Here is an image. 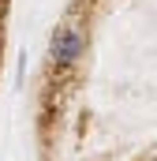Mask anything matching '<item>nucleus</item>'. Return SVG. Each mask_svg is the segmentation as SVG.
Masks as SVG:
<instances>
[{"instance_id": "f257e3e1", "label": "nucleus", "mask_w": 157, "mask_h": 161, "mask_svg": "<svg viewBox=\"0 0 157 161\" xmlns=\"http://www.w3.org/2000/svg\"><path fill=\"white\" fill-rule=\"evenodd\" d=\"M86 30L78 26V23H60L56 30H52V38H49V60H52V68L56 71H75L78 64H82V56H86Z\"/></svg>"}, {"instance_id": "f03ea898", "label": "nucleus", "mask_w": 157, "mask_h": 161, "mask_svg": "<svg viewBox=\"0 0 157 161\" xmlns=\"http://www.w3.org/2000/svg\"><path fill=\"white\" fill-rule=\"evenodd\" d=\"M0 4H4V0H0Z\"/></svg>"}]
</instances>
